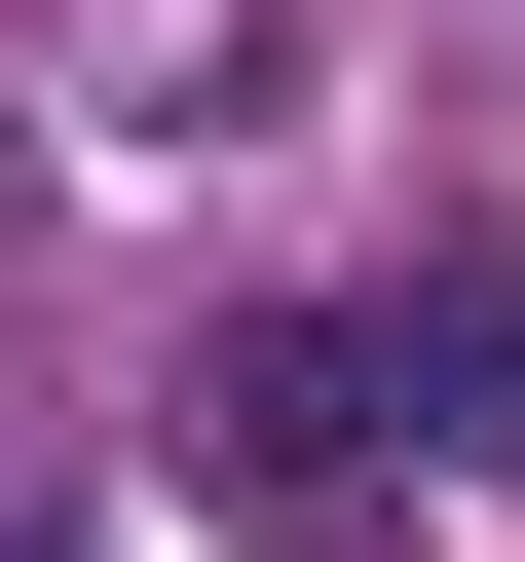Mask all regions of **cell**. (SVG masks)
<instances>
[{"label":"cell","instance_id":"obj_1","mask_svg":"<svg viewBox=\"0 0 525 562\" xmlns=\"http://www.w3.org/2000/svg\"><path fill=\"white\" fill-rule=\"evenodd\" d=\"M188 487L338 525V487H376V301H225V338H188Z\"/></svg>","mask_w":525,"mask_h":562},{"label":"cell","instance_id":"obj_2","mask_svg":"<svg viewBox=\"0 0 525 562\" xmlns=\"http://www.w3.org/2000/svg\"><path fill=\"white\" fill-rule=\"evenodd\" d=\"M376 450H525V225H450L376 301Z\"/></svg>","mask_w":525,"mask_h":562}]
</instances>
